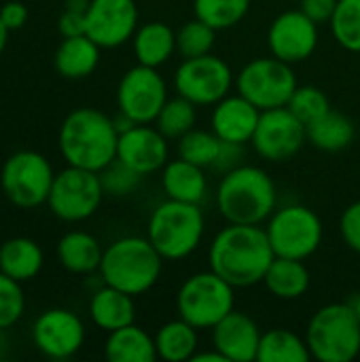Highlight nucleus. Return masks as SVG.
I'll use <instances>...</instances> for the list:
<instances>
[{"label": "nucleus", "instance_id": "nucleus-1", "mask_svg": "<svg viewBox=\"0 0 360 362\" xmlns=\"http://www.w3.org/2000/svg\"><path fill=\"white\" fill-rule=\"evenodd\" d=\"M274 259L269 238L259 225L229 223L214 235L208 250L210 269L236 288L263 282Z\"/></svg>", "mask_w": 360, "mask_h": 362}, {"label": "nucleus", "instance_id": "nucleus-2", "mask_svg": "<svg viewBox=\"0 0 360 362\" xmlns=\"http://www.w3.org/2000/svg\"><path fill=\"white\" fill-rule=\"evenodd\" d=\"M59 153L66 165L102 172L117 159L119 132L115 119L98 108H74L66 115L57 136Z\"/></svg>", "mask_w": 360, "mask_h": 362}, {"label": "nucleus", "instance_id": "nucleus-3", "mask_svg": "<svg viewBox=\"0 0 360 362\" xmlns=\"http://www.w3.org/2000/svg\"><path fill=\"white\" fill-rule=\"evenodd\" d=\"M278 204L276 185L272 176L257 165H238L223 174L216 189V206L227 223L261 225Z\"/></svg>", "mask_w": 360, "mask_h": 362}, {"label": "nucleus", "instance_id": "nucleus-4", "mask_svg": "<svg viewBox=\"0 0 360 362\" xmlns=\"http://www.w3.org/2000/svg\"><path fill=\"white\" fill-rule=\"evenodd\" d=\"M163 269V257L149 238L125 235L104 248L100 263V280L132 297L149 293Z\"/></svg>", "mask_w": 360, "mask_h": 362}, {"label": "nucleus", "instance_id": "nucleus-5", "mask_svg": "<svg viewBox=\"0 0 360 362\" xmlns=\"http://www.w3.org/2000/svg\"><path fill=\"white\" fill-rule=\"evenodd\" d=\"M206 233V216L199 204L166 199L159 204L146 227V238L163 261H182L191 257Z\"/></svg>", "mask_w": 360, "mask_h": 362}, {"label": "nucleus", "instance_id": "nucleus-6", "mask_svg": "<svg viewBox=\"0 0 360 362\" xmlns=\"http://www.w3.org/2000/svg\"><path fill=\"white\" fill-rule=\"evenodd\" d=\"M306 341L312 358L320 362H350L360 354V320L350 303H329L314 312Z\"/></svg>", "mask_w": 360, "mask_h": 362}, {"label": "nucleus", "instance_id": "nucleus-7", "mask_svg": "<svg viewBox=\"0 0 360 362\" xmlns=\"http://www.w3.org/2000/svg\"><path fill=\"white\" fill-rule=\"evenodd\" d=\"M236 286L212 269L189 276L176 295L178 316L195 329H214L227 314L236 310Z\"/></svg>", "mask_w": 360, "mask_h": 362}, {"label": "nucleus", "instance_id": "nucleus-8", "mask_svg": "<svg viewBox=\"0 0 360 362\" xmlns=\"http://www.w3.org/2000/svg\"><path fill=\"white\" fill-rule=\"evenodd\" d=\"M55 170L38 151L13 153L0 170V189L4 197L21 210H32L47 204Z\"/></svg>", "mask_w": 360, "mask_h": 362}, {"label": "nucleus", "instance_id": "nucleus-9", "mask_svg": "<svg viewBox=\"0 0 360 362\" xmlns=\"http://www.w3.org/2000/svg\"><path fill=\"white\" fill-rule=\"evenodd\" d=\"M265 233L276 257L306 261L320 248L325 227L312 208L291 204L274 210V214L267 218Z\"/></svg>", "mask_w": 360, "mask_h": 362}, {"label": "nucleus", "instance_id": "nucleus-10", "mask_svg": "<svg viewBox=\"0 0 360 362\" xmlns=\"http://www.w3.org/2000/svg\"><path fill=\"white\" fill-rule=\"evenodd\" d=\"M104 195L100 172L66 165L55 172L47 206L55 218L64 223H81L98 212Z\"/></svg>", "mask_w": 360, "mask_h": 362}, {"label": "nucleus", "instance_id": "nucleus-11", "mask_svg": "<svg viewBox=\"0 0 360 362\" xmlns=\"http://www.w3.org/2000/svg\"><path fill=\"white\" fill-rule=\"evenodd\" d=\"M293 64L278 57H257L248 62L236 76V89L259 110L286 106L297 89Z\"/></svg>", "mask_w": 360, "mask_h": 362}, {"label": "nucleus", "instance_id": "nucleus-12", "mask_svg": "<svg viewBox=\"0 0 360 362\" xmlns=\"http://www.w3.org/2000/svg\"><path fill=\"white\" fill-rule=\"evenodd\" d=\"M233 85L236 76L231 66L214 53L182 59L174 74L178 95L191 100L195 106H214L229 95Z\"/></svg>", "mask_w": 360, "mask_h": 362}, {"label": "nucleus", "instance_id": "nucleus-13", "mask_svg": "<svg viewBox=\"0 0 360 362\" xmlns=\"http://www.w3.org/2000/svg\"><path fill=\"white\" fill-rule=\"evenodd\" d=\"M168 102V85L157 68L136 64L117 85L119 112L136 123H155L163 104Z\"/></svg>", "mask_w": 360, "mask_h": 362}, {"label": "nucleus", "instance_id": "nucleus-14", "mask_svg": "<svg viewBox=\"0 0 360 362\" xmlns=\"http://www.w3.org/2000/svg\"><path fill=\"white\" fill-rule=\"evenodd\" d=\"M308 142L306 125L289 110V106L261 110L250 144L265 161L282 163L293 159Z\"/></svg>", "mask_w": 360, "mask_h": 362}, {"label": "nucleus", "instance_id": "nucleus-15", "mask_svg": "<svg viewBox=\"0 0 360 362\" xmlns=\"http://www.w3.org/2000/svg\"><path fill=\"white\" fill-rule=\"evenodd\" d=\"M32 344L34 348L53 361L72 358L87 337V329L79 314L66 308H51L42 312L32 325Z\"/></svg>", "mask_w": 360, "mask_h": 362}, {"label": "nucleus", "instance_id": "nucleus-16", "mask_svg": "<svg viewBox=\"0 0 360 362\" xmlns=\"http://www.w3.org/2000/svg\"><path fill=\"white\" fill-rule=\"evenodd\" d=\"M140 13L136 0H89L85 34L102 49H117L129 42L138 30Z\"/></svg>", "mask_w": 360, "mask_h": 362}, {"label": "nucleus", "instance_id": "nucleus-17", "mask_svg": "<svg viewBox=\"0 0 360 362\" xmlns=\"http://www.w3.org/2000/svg\"><path fill=\"white\" fill-rule=\"evenodd\" d=\"M267 47L274 57L286 64L306 62L318 47V23L301 8L284 11L267 30Z\"/></svg>", "mask_w": 360, "mask_h": 362}, {"label": "nucleus", "instance_id": "nucleus-18", "mask_svg": "<svg viewBox=\"0 0 360 362\" xmlns=\"http://www.w3.org/2000/svg\"><path fill=\"white\" fill-rule=\"evenodd\" d=\"M117 159L142 176L155 174L170 161L168 138L151 123H136L127 132L119 134Z\"/></svg>", "mask_w": 360, "mask_h": 362}, {"label": "nucleus", "instance_id": "nucleus-19", "mask_svg": "<svg viewBox=\"0 0 360 362\" xmlns=\"http://www.w3.org/2000/svg\"><path fill=\"white\" fill-rule=\"evenodd\" d=\"M261 337L259 325L248 314L233 310L212 329V348L227 362H252L257 361Z\"/></svg>", "mask_w": 360, "mask_h": 362}, {"label": "nucleus", "instance_id": "nucleus-20", "mask_svg": "<svg viewBox=\"0 0 360 362\" xmlns=\"http://www.w3.org/2000/svg\"><path fill=\"white\" fill-rule=\"evenodd\" d=\"M259 117L261 110L244 95L236 93V95H225L221 102L214 104L210 125L221 140L246 144L255 136Z\"/></svg>", "mask_w": 360, "mask_h": 362}, {"label": "nucleus", "instance_id": "nucleus-21", "mask_svg": "<svg viewBox=\"0 0 360 362\" xmlns=\"http://www.w3.org/2000/svg\"><path fill=\"white\" fill-rule=\"evenodd\" d=\"M136 297L102 282L89 299V318L104 333H112L136 322Z\"/></svg>", "mask_w": 360, "mask_h": 362}, {"label": "nucleus", "instance_id": "nucleus-22", "mask_svg": "<svg viewBox=\"0 0 360 362\" xmlns=\"http://www.w3.org/2000/svg\"><path fill=\"white\" fill-rule=\"evenodd\" d=\"M100 53L102 47L95 40H91L87 34L68 36L55 49L53 55L55 72L70 81L87 78L100 66Z\"/></svg>", "mask_w": 360, "mask_h": 362}, {"label": "nucleus", "instance_id": "nucleus-23", "mask_svg": "<svg viewBox=\"0 0 360 362\" xmlns=\"http://www.w3.org/2000/svg\"><path fill=\"white\" fill-rule=\"evenodd\" d=\"M55 255L66 272L74 276H91L100 269L104 248L95 235L76 229L59 238Z\"/></svg>", "mask_w": 360, "mask_h": 362}, {"label": "nucleus", "instance_id": "nucleus-24", "mask_svg": "<svg viewBox=\"0 0 360 362\" xmlns=\"http://www.w3.org/2000/svg\"><path fill=\"white\" fill-rule=\"evenodd\" d=\"M204 170L206 168H199L180 157L168 161L161 172V187L166 197L185 204H202L208 193V180Z\"/></svg>", "mask_w": 360, "mask_h": 362}, {"label": "nucleus", "instance_id": "nucleus-25", "mask_svg": "<svg viewBox=\"0 0 360 362\" xmlns=\"http://www.w3.org/2000/svg\"><path fill=\"white\" fill-rule=\"evenodd\" d=\"M45 267V252L32 238H11L0 246V272L17 282L34 280Z\"/></svg>", "mask_w": 360, "mask_h": 362}, {"label": "nucleus", "instance_id": "nucleus-26", "mask_svg": "<svg viewBox=\"0 0 360 362\" xmlns=\"http://www.w3.org/2000/svg\"><path fill=\"white\" fill-rule=\"evenodd\" d=\"M132 47L138 64L159 68L176 53V32L166 21H149L138 25Z\"/></svg>", "mask_w": 360, "mask_h": 362}, {"label": "nucleus", "instance_id": "nucleus-27", "mask_svg": "<svg viewBox=\"0 0 360 362\" xmlns=\"http://www.w3.org/2000/svg\"><path fill=\"white\" fill-rule=\"evenodd\" d=\"M310 269L301 259L276 257L265 272L263 284L276 299L295 301L303 297L310 288Z\"/></svg>", "mask_w": 360, "mask_h": 362}, {"label": "nucleus", "instance_id": "nucleus-28", "mask_svg": "<svg viewBox=\"0 0 360 362\" xmlns=\"http://www.w3.org/2000/svg\"><path fill=\"white\" fill-rule=\"evenodd\" d=\"M104 356L108 362H153L157 358L155 337L136 322L127 325L108 333L104 341Z\"/></svg>", "mask_w": 360, "mask_h": 362}, {"label": "nucleus", "instance_id": "nucleus-29", "mask_svg": "<svg viewBox=\"0 0 360 362\" xmlns=\"http://www.w3.org/2000/svg\"><path fill=\"white\" fill-rule=\"evenodd\" d=\"M197 331L191 322L185 318L170 320L159 327L155 335V348H157V358L166 362H187L191 361L199 348V337Z\"/></svg>", "mask_w": 360, "mask_h": 362}, {"label": "nucleus", "instance_id": "nucleus-30", "mask_svg": "<svg viewBox=\"0 0 360 362\" xmlns=\"http://www.w3.org/2000/svg\"><path fill=\"white\" fill-rule=\"evenodd\" d=\"M306 129H308V142L327 153H337L348 148L356 136V127L352 119L333 108L320 119H316L314 123H310Z\"/></svg>", "mask_w": 360, "mask_h": 362}, {"label": "nucleus", "instance_id": "nucleus-31", "mask_svg": "<svg viewBox=\"0 0 360 362\" xmlns=\"http://www.w3.org/2000/svg\"><path fill=\"white\" fill-rule=\"evenodd\" d=\"M312 358L308 341L289 329L265 331L259 346V362H308Z\"/></svg>", "mask_w": 360, "mask_h": 362}, {"label": "nucleus", "instance_id": "nucleus-32", "mask_svg": "<svg viewBox=\"0 0 360 362\" xmlns=\"http://www.w3.org/2000/svg\"><path fill=\"white\" fill-rule=\"evenodd\" d=\"M195 121H197L195 104L182 95H176V98H168V102L163 104L161 112L155 119V127L168 140H178L195 127Z\"/></svg>", "mask_w": 360, "mask_h": 362}, {"label": "nucleus", "instance_id": "nucleus-33", "mask_svg": "<svg viewBox=\"0 0 360 362\" xmlns=\"http://www.w3.org/2000/svg\"><path fill=\"white\" fill-rule=\"evenodd\" d=\"M250 8V0H193L195 17L219 30L238 25Z\"/></svg>", "mask_w": 360, "mask_h": 362}, {"label": "nucleus", "instance_id": "nucleus-34", "mask_svg": "<svg viewBox=\"0 0 360 362\" xmlns=\"http://www.w3.org/2000/svg\"><path fill=\"white\" fill-rule=\"evenodd\" d=\"M331 34L346 51L360 53V0H337L331 17Z\"/></svg>", "mask_w": 360, "mask_h": 362}, {"label": "nucleus", "instance_id": "nucleus-35", "mask_svg": "<svg viewBox=\"0 0 360 362\" xmlns=\"http://www.w3.org/2000/svg\"><path fill=\"white\" fill-rule=\"evenodd\" d=\"M219 148H221V138L214 132L193 127L182 138H178V157L199 168H212Z\"/></svg>", "mask_w": 360, "mask_h": 362}, {"label": "nucleus", "instance_id": "nucleus-36", "mask_svg": "<svg viewBox=\"0 0 360 362\" xmlns=\"http://www.w3.org/2000/svg\"><path fill=\"white\" fill-rule=\"evenodd\" d=\"M214 40H216V30L195 17L191 21H185L176 32V53L182 59L208 55L212 53Z\"/></svg>", "mask_w": 360, "mask_h": 362}, {"label": "nucleus", "instance_id": "nucleus-37", "mask_svg": "<svg viewBox=\"0 0 360 362\" xmlns=\"http://www.w3.org/2000/svg\"><path fill=\"white\" fill-rule=\"evenodd\" d=\"M286 106L306 127L331 110V102L327 93L316 85H297Z\"/></svg>", "mask_w": 360, "mask_h": 362}, {"label": "nucleus", "instance_id": "nucleus-38", "mask_svg": "<svg viewBox=\"0 0 360 362\" xmlns=\"http://www.w3.org/2000/svg\"><path fill=\"white\" fill-rule=\"evenodd\" d=\"M142 174L136 172L134 168H129L127 163L115 159L110 161L102 172H100V180H102V187H104V193L110 195V197H127L132 195L140 182H142Z\"/></svg>", "mask_w": 360, "mask_h": 362}, {"label": "nucleus", "instance_id": "nucleus-39", "mask_svg": "<svg viewBox=\"0 0 360 362\" xmlns=\"http://www.w3.org/2000/svg\"><path fill=\"white\" fill-rule=\"evenodd\" d=\"M25 312V295L21 282L0 272V331L15 327Z\"/></svg>", "mask_w": 360, "mask_h": 362}, {"label": "nucleus", "instance_id": "nucleus-40", "mask_svg": "<svg viewBox=\"0 0 360 362\" xmlns=\"http://www.w3.org/2000/svg\"><path fill=\"white\" fill-rule=\"evenodd\" d=\"M89 0H68L66 8L62 11L57 19V30L62 38L85 34V13H87Z\"/></svg>", "mask_w": 360, "mask_h": 362}, {"label": "nucleus", "instance_id": "nucleus-41", "mask_svg": "<svg viewBox=\"0 0 360 362\" xmlns=\"http://www.w3.org/2000/svg\"><path fill=\"white\" fill-rule=\"evenodd\" d=\"M339 233L346 246L360 255V202L350 204L339 218Z\"/></svg>", "mask_w": 360, "mask_h": 362}, {"label": "nucleus", "instance_id": "nucleus-42", "mask_svg": "<svg viewBox=\"0 0 360 362\" xmlns=\"http://www.w3.org/2000/svg\"><path fill=\"white\" fill-rule=\"evenodd\" d=\"M242 157H244V144L221 140L219 155H216V159H214V163H212L210 170L221 172V174H227V172L236 170L238 165H242Z\"/></svg>", "mask_w": 360, "mask_h": 362}, {"label": "nucleus", "instance_id": "nucleus-43", "mask_svg": "<svg viewBox=\"0 0 360 362\" xmlns=\"http://www.w3.org/2000/svg\"><path fill=\"white\" fill-rule=\"evenodd\" d=\"M28 17H30V11L21 0H8L0 6V19L11 32L21 30L28 23Z\"/></svg>", "mask_w": 360, "mask_h": 362}, {"label": "nucleus", "instance_id": "nucleus-44", "mask_svg": "<svg viewBox=\"0 0 360 362\" xmlns=\"http://www.w3.org/2000/svg\"><path fill=\"white\" fill-rule=\"evenodd\" d=\"M337 0H301V11L316 23L331 21Z\"/></svg>", "mask_w": 360, "mask_h": 362}, {"label": "nucleus", "instance_id": "nucleus-45", "mask_svg": "<svg viewBox=\"0 0 360 362\" xmlns=\"http://www.w3.org/2000/svg\"><path fill=\"white\" fill-rule=\"evenodd\" d=\"M193 362H227L225 361V356L219 352V350H214L212 348V352H204V354H199V352H195V356L191 358Z\"/></svg>", "mask_w": 360, "mask_h": 362}, {"label": "nucleus", "instance_id": "nucleus-46", "mask_svg": "<svg viewBox=\"0 0 360 362\" xmlns=\"http://www.w3.org/2000/svg\"><path fill=\"white\" fill-rule=\"evenodd\" d=\"M8 34H11V30L2 23V19H0V55L4 53V49H6V42H8Z\"/></svg>", "mask_w": 360, "mask_h": 362}, {"label": "nucleus", "instance_id": "nucleus-47", "mask_svg": "<svg viewBox=\"0 0 360 362\" xmlns=\"http://www.w3.org/2000/svg\"><path fill=\"white\" fill-rule=\"evenodd\" d=\"M350 305H352V310H354V314H356V318L360 320V293L350 301Z\"/></svg>", "mask_w": 360, "mask_h": 362}]
</instances>
